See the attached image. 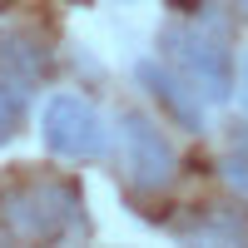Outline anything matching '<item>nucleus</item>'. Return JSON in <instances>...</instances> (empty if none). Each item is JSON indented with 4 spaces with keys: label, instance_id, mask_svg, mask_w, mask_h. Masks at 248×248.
<instances>
[{
    "label": "nucleus",
    "instance_id": "nucleus-2",
    "mask_svg": "<svg viewBox=\"0 0 248 248\" xmlns=\"http://www.w3.org/2000/svg\"><path fill=\"white\" fill-rule=\"evenodd\" d=\"M5 218L20 238H70L79 223V189L65 179L25 184L5 199Z\"/></svg>",
    "mask_w": 248,
    "mask_h": 248
},
{
    "label": "nucleus",
    "instance_id": "nucleus-7",
    "mask_svg": "<svg viewBox=\"0 0 248 248\" xmlns=\"http://www.w3.org/2000/svg\"><path fill=\"white\" fill-rule=\"evenodd\" d=\"M223 179H229V189H238V199H248V154L223 159Z\"/></svg>",
    "mask_w": 248,
    "mask_h": 248
},
{
    "label": "nucleus",
    "instance_id": "nucleus-1",
    "mask_svg": "<svg viewBox=\"0 0 248 248\" xmlns=\"http://www.w3.org/2000/svg\"><path fill=\"white\" fill-rule=\"evenodd\" d=\"M164 55H169V65L203 94V105L233 99V55H229V45H223L214 30L174 20V25H164Z\"/></svg>",
    "mask_w": 248,
    "mask_h": 248
},
{
    "label": "nucleus",
    "instance_id": "nucleus-6",
    "mask_svg": "<svg viewBox=\"0 0 248 248\" xmlns=\"http://www.w3.org/2000/svg\"><path fill=\"white\" fill-rule=\"evenodd\" d=\"M25 124V90L20 79H0V144H10Z\"/></svg>",
    "mask_w": 248,
    "mask_h": 248
},
{
    "label": "nucleus",
    "instance_id": "nucleus-5",
    "mask_svg": "<svg viewBox=\"0 0 248 248\" xmlns=\"http://www.w3.org/2000/svg\"><path fill=\"white\" fill-rule=\"evenodd\" d=\"M134 79L144 90H149L164 109H169V119L174 124H184V129H203V94L184 79L174 65H159V60H139V70H134Z\"/></svg>",
    "mask_w": 248,
    "mask_h": 248
},
{
    "label": "nucleus",
    "instance_id": "nucleus-8",
    "mask_svg": "<svg viewBox=\"0 0 248 248\" xmlns=\"http://www.w3.org/2000/svg\"><path fill=\"white\" fill-rule=\"evenodd\" d=\"M233 94H238V109L248 114V55L238 60V70H233Z\"/></svg>",
    "mask_w": 248,
    "mask_h": 248
},
{
    "label": "nucleus",
    "instance_id": "nucleus-3",
    "mask_svg": "<svg viewBox=\"0 0 248 248\" xmlns=\"http://www.w3.org/2000/svg\"><path fill=\"white\" fill-rule=\"evenodd\" d=\"M40 134H45L50 154L60 159H99L105 154V114H99L85 94H50L45 109H40Z\"/></svg>",
    "mask_w": 248,
    "mask_h": 248
},
{
    "label": "nucleus",
    "instance_id": "nucleus-4",
    "mask_svg": "<svg viewBox=\"0 0 248 248\" xmlns=\"http://www.w3.org/2000/svg\"><path fill=\"white\" fill-rule=\"evenodd\" d=\"M119 164H124V179L134 189H164L174 179V144L169 134L159 129L149 114L139 109H119Z\"/></svg>",
    "mask_w": 248,
    "mask_h": 248
},
{
    "label": "nucleus",
    "instance_id": "nucleus-9",
    "mask_svg": "<svg viewBox=\"0 0 248 248\" xmlns=\"http://www.w3.org/2000/svg\"><path fill=\"white\" fill-rule=\"evenodd\" d=\"M233 5H238V10H243V15H248V0H233Z\"/></svg>",
    "mask_w": 248,
    "mask_h": 248
}]
</instances>
